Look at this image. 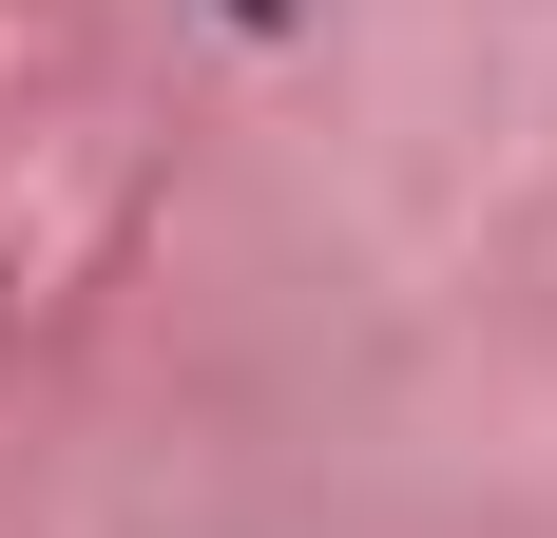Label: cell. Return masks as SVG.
I'll list each match as a JSON object with an SVG mask.
<instances>
[{
    "label": "cell",
    "mask_w": 557,
    "mask_h": 538,
    "mask_svg": "<svg viewBox=\"0 0 557 538\" xmlns=\"http://www.w3.org/2000/svg\"><path fill=\"white\" fill-rule=\"evenodd\" d=\"M231 20H288V0H231Z\"/></svg>",
    "instance_id": "obj_1"
}]
</instances>
